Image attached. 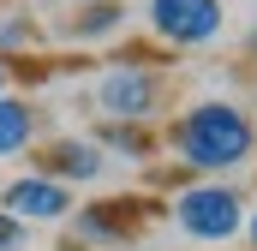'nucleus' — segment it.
Masks as SVG:
<instances>
[{"instance_id": "1", "label": "nucleus", "mask_w": 257, "mask_h": 251, "mask_svg": "<svg viewBox=\"0 0 257 251\" xmlns=\"http://www.w3.org/2000/svg\"><path fill=\"white\" fill-rule=\"evenodd\" d=\"M174 144L192 168H233L251 156V120L227 102H203L174 126Z\"/></svg>"}, {"instance_id": "2", "label": "nucleus", "mask_w": 257, "mask_h": 251, "mask_svg": "<svg viewBox=\"0 0 257 251\" xmlns=\"http://www.w3.org/2000/svg\"><path fill=\"white\" fill-rule=\"evenodd\" d=\"M150 24L168 42H209L221 30V6L215 0H150Z\"/></svg>"}, {"instance_id": "3", "label": "nucleus", "mask_w": 257, "mask_h": 251, "mask_svg": "<svg viewBox=\"0 0 257 251\" xmlns=\"http://www.w3.org/2000/svg\"><path fill=\"white\" fill-rule=\"evenodd\" d=\"M180 227L197 233V239H227L239 227V197L233 191H215V186H197L180 197Z\"/></svg>"}, {"instance_id": "4", "label": "nucleus", "mask_w": 257, "mask_h": 251, "mask_svg": "<svg viewBox=\"0 0 257 251\" xmlns=\"http://www.w3.org/2000/svg\"><path fill=\"white\" fill-rule=\"evenodd\" d=\"M102 108L126 114V120H144L156 108V78L150 72H114V78H102Z\"/></svg>"}, {"instance_id": "5", "label": "nucleus", "mask_w": 257, "mask_h": 251, "mask_svg": "<svg viewBox=\"0 0 257 251\" xmlns=\"http://www.w3.org/2000/svg\"><path fill=\"white\" fill-rule=\"evenodd\" d=\"M6 209L30 215V221H54V215H66V186H54V180H18L6 191Z\"/></svg>"}, {"instance_id": "6", "label": "nucleus", "mask_w": 257, "mask_h": 251, "mask_svg": "<svg viewBox=\"0 0 257 251\" xmlns=\"http://www.w3.org/2000/svg\"><path fill=\"white\" fill-rule=\"evenodd\" d=\"M48 168H60L72 180H90V174L102 168V156H96L90 144H54V150H48Z\"/></svg>"}, {"instance_id": "7", "label": "nucleus", "mask_w": 257, "mask_h": 251, "mask_svg": "<svg viewBox=\"0 0 257 251\" xmlns=\"http://www.w3.org/2000/svg\"><path fill=\"white\" fill-rule=\"evenodd\" d=\"M24 138H30V108L0 96V156H18V150H24Z\"/></svg>"}, {"instance_id": "8", "label": "nucleus", "mask_w": 257, "mask_h": 251, "mask_svg": "<svg viewBox=\"0 0 257 251\" xmlns=\"http://www.w3.org/2000/svg\"><path fill=\"white\" fill-rule=\"evenodd\" d=\"M18 245H24V227L12 215H0V251H18Z\"/></svg>"}, {"instance_id": "9", "label": "nucleus", "mask_w": 257, "mask_h": 251, "mask_svg": "<svg viewBox=\"0 0 257 251\" xmlns=\"http://www.w3.org/2000/svg\"><path fill=\"white\" fill-rule=\"evenodd\" d=\"M0 84H6V66H0Z\"/></svg>"}, {"instance_id": "10", "label": "nucleus", "mask_w": 257, "mask_h": 251, "mask_svg": "<svg viewBox=\"0 0 257 251\" xmlns=\"http://www.w3.org/2000/svg\"><path fill=\"white\" fill-rule=\"evenodd\" d=\"M251 48H257V36H251Z\"/></svg>"}, {"instance_id": "11", "label": "nucleus", "mask_w": 257, "mask_h": 251, "mask_svg": "<svg viewBox=\"0 0 257 251\" xmlns=\"http://www.w3.org/2000/svg\"><path fill=\"white\" fill-rule=\"evenodd\" d=\"M251 233H257V221H251Z\"/></svg>"}]
</instances>
